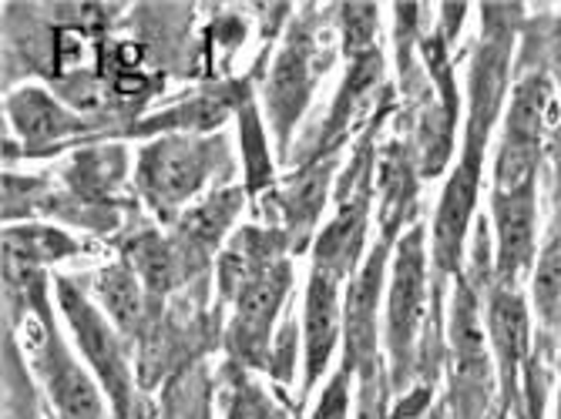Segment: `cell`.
Segmentation results:
<instances>
[{
	"label": "cell",
	"mask_w": 561,
	"mask_h": 419,
	"mask_svg": "<svg viewBox=\"0 0 561 419\" xmlns=\"http://www.w3.org/2000/svg\"><path fill=\"white\" fill-rule=\"evenodd\" d=\"M494 279L491 219L481 216L471 232L468 261L447 295V419H491L501 409L497 370L484 326V292Z\"/></svg>",
	"instance_id": "1"
},
{
	"label": "cell",
	"mask_w": 561,
	"mask_h": 419,
	"mask_svg": "<svg viewBox=\"0 0 561 419\" xmlns=\"http://www.w3.org/2000/svg\"><path fill=\"white\" fill-rule=\"evenodd\" d=\"M239 172V148H232L226 131L162 135L138 144L131 185L145 212L169 229L188 205L232 185Z\"/></svg>",
	"instance_id": "2"
},
{
	"label": "cell",
	"mask_w": 561,
	"mask_h": 419,
	"mask_svg": "<svg viewBox=\"0 0 561 419\" xmlns=\"http://www.w3.org/2000/svg\"><path fill=\"white\" fill-rule=\"evenodd\" d=\"M340 55V40L330 24V11L306 4L296 8L279 47L270 50L260 78V108L276 138L279 165L299 135V125L313 104V94Z\"/></svg>",
	"instance_id": "3"
},
{
	"label": "cell",
	"mask_w": 561,
	"mask_h": 419,
	"mask_svg": "<svg viewBox=\"0 0 561 419\" xmlns=\"http://www.w3.org/2000/svg\"><path fill=\"white\" fill-rule=\"evenodd\" d=\"M431 305H434L431 229L417 222L400 235L393 248L387 302H383V356L397 396L414 389L417 383V356L427 333Z\"/></svg>",
	"instance_id": "4"
},
{
	"label": "cell",
	"mask_w": 561,
	"mask_h": 419,
	"mask_svg": "<svg viewBox=\"0 0 561 419\" xmlns=\"http://www.w3.org/2000/svg\"><path fill=\"white\" fill-rule=\"evenodd\" d=\"M55 312L58 305L4 312V329L18 339L50 412L58 419H115L105 389L58 333Z\"/></svg>",
	"instance_id": "5"
},
{
	"label": "cell",
	"mask_w": 561,
	"mask_h": 419,
	"mask_svg": "<svg viewBox=\"0 0 561 419\" xmlns=\"http://www.w3.org/2000/svg\"><path fill=\"white\" fill-rule=\"evenodd\" d=\"M55 305L71 333L75 352L105 389L115 419H135L141 409L135 346L115 329L78 276H55Z\"/></svg>",
	"instance_id": "6"
},
{
	"label": "cell",
	"mask_w": 561,
	"mask_h": 419,
	"mask_svg": "<svg viewBox=\"0 0 561 419\" xmlns=\"http://www.w3.org/2000/svg\"><path fill=\"white\" fill-rule=\"evenodd\" d=\"M393 101H397V84L390 81V61L380 47L370 50V55L346 61L330 108L320 115V121H313L310 131L296 135L283 168L346 154L353 141L360 138Z\"/></svg>",
	"instance_id": "7"
},
{
	"label": "cell",
	"mask_w": 561,
	"mask_h": 419,
	"mask_svg": "<svg viewBox=\"0 0 561 419\" xmlns=\"http://www.w3.org/2000/svg\"><path fill=\"white\" fill-rule=\"evenodd\" d=\"M558 88L545 71L522 74L507 94L501 138L491 165V188L541 185L558 131Z\"/></svg>",
	"instance_id": "8"
},
{
	"label": "cell",
	"mask_w": 561,
	"mask_h": 419,
	"mask_svg": "<svg viewBox=\"0 0 561 419\" xmlns=\"http://www.w3.org/2000/svg\"><path fill=\"white\" fill-rule=\"evenodd\" d=\"M94 141L118 138L105 121L75 112L50 88L27 81L4 91V168H14L21 159H47Z\"/></svg>",
	"instance_id": "9"
},
{
	"label": "cell",
	"mask_w": 561,
	"mask_h": 419,
	"mask_svg": "<svg viewBox=\"0 0 561 419\" xmlns=\"http://www.w3.org/2000/svg\"><path fill=\"white\" fill-rule=\"evenodd\" d=\"M296 286L293 258L266 269L260 279H252L232 305L222 312V356L249 373L270 370V356L276 333L289 312V295Z\"/></svg>",
	"instance_id": "10"
},
{
	"label": "cell",
	"mask_w": 561,
	"mask_h": 419,
	"mask_svg": "<svg viewBox=\"0 0 561 419\" xmlns=\"http://www.w3.org/2000/svg\"><path fill=\"white\" fill-rule=\"evenodd\" d=\"M397 235H374V245L364 258V266L353 272L343 289V349L340 365L353 380L377 370L383 356V302L390 282V261L397 248Z\"/></svg>",
	"instance_id": "11"
},
{
	"label": "cell",
	"mask_w": 561,
	"mask_h": 419,
	"mask_svg": "<svg viewBox=\"0 0 561 419\" xmlns=\"http://www.w3.org/2000/svg\"><path fill=\"white\" fill-rule=\"evenodd\" d=\"M273 47L276 44L263 47L256 71H249V78H222L213 84H202L198 91L182 94L179 101L165 104V108L128 125L122 141H151L162 135H219L226 121L236 118L242 104L260 91V78H263V68Z\"/></svg>",
	"instance_id": "12"
},
{
	"label": "cell",
	"mask_w": 561,
	"mask_h": 419,
	"mask_svg": "<svg viewBox=\"0 0 561 419\" xmlns=\"http://www.w3.org/2000/svg\"><path fill=\"white\" fill-rule=\"evenodd\" d=\"M346 162V154H333V159H317L289 168L279 185L263 195L256 205V219L279 225L289 242L293 255L310 252L323 222H327V208L333 205V188L340 178V168Z\"/></svg>",
	"instance_id": "13"
},
{
	"label": "cell",
	"mask_w": 561,
	"mask_h": 419,
	"mask_svg": "<svg viewBox=\"0 0 561 419\" xmlns=\"http://www.w3.org/2000/svg\"><path fill=\"white\" fill-rule=\"evenodd\" d=\"M343 282L310 269L299 299V329H302V380L296 393V412L306 409L313 393L330 380V365L343 349Z\"/></svg>",
	"instance_id": "14"
},
{
	"label": "cell",
	"mask_w": 561,
	"mask_h": 419,
	"mask_svg": "<svg viewBox=\"0 0 561 419\" xmlns=\"http://www.w3.org/2000/svg\"><path fill=\"white\" fill-rule=\"evenodd\" d=\"M484 326L497 370L501 409L512 416L522 399V376L535 352V316L522 289H507L491 279L484 292Z\"/></svg>",
	"instance_id": "15"
},
{
	"label": "cell",
	"mask_w": 561,
	"mask_h": 419,
	"mask_svg": "<svg viewBox=\"0 0 561 419\" xmlns=\"http://www.w3.org/2000/svg\"><path fill=\"white\" fill-rule=\"evenodd\" d=\"M245 205H252V201H249V191L242 188V182L226 185V188L209 191L206 198H198L195 205H188L185 212L169 225V235L175 238L192 279L202 289H213L216 258L226 248V242L232 238V232L239 229Z\"/></svg>",
	"instance_id": "16"
},
{
	"label": "cell",
	"mask_w": 561,
	"mask_h": 419,
	"mask_svg": "<svg viewBox=\"0 0 561 419\" xmlns=\"http://www.w3.org/2000/svg\"><path fill=\"white\" fill-rule=\"evenodd\" d=\"M491 235H494V282L522 289L531 282L535 261L541 252L538 242V185L525 188H491Z\"/></svg>",
	"instance_id": "17"
},
{
	"label": "cell",
	"mask_w": 561,
	"mask_h": 419,
	"mask_svg": "<svg viewBox=\"0 0 561 419\" xmlns=\"http://www.w3.org/2000/svg\"><path fill=\"white\" fill-rule=\"evenodd\" d=\"M118 248H122V258L128 261V266L135 269V276L141 279L148 299L156 305H169L175 302L179 295H198L206 299L209 289H202L185 258L175 245V238L169 235L165 225L159 222H135L128 225V232L118 238Z\"/></svg>",
	"instance_id": "18"
},
{
	"label": "cell",
	"mask_w": 561,
	"mask_h": 419,
	"mask_svg": "<svg viewBox=\"0 0 561 419\" xmlns=\"http://www.w3.org/2000/svg\"><path fill=\"white\" fill-rule=\"evenodd\" d=\"M286 258H296V255H293L289 235L279 225H270L260 219L239 225L216 258V272H213L216 309L226 312L232 305V299L252 279H260L266 269L279 266V261H286Z\"/></svg>",
	"instance_id": "19"
},
{
	"label": "cell",
	"mask_w": 561,
	"mask_h": 419,
	"mask_svg": "<svg viewBox=\"0 0 561 419\" xmlns=\"http://www.w3.org/2000/svg\"><path fill=\"white\" fill-rule=\"evenodd\" d=\"M421 172L414 148L400 131L380 141L377 154V232L403 235L421 219Z\"/></svg>",
	"instance_id": "20"
},
{
	"label": "cell",
	"mask_w": 561,
	"mask_h": 419,
	"mask_svg": "<svg viewBox=\"0 0 561 419\" xmlns=\"http://www.w3.org/2000/svg\"><path fill=\"white\" fill-rule=\"evenodd\" d=\"M88 289V295L101 305V312L115 323V329L131 342L138 346L145 329L156 319V312L162 305H156L148 299L141 279L135 276V269L128 261L118 255L115 261H105V266H98L94 272L88 276H78Z\"/></svg>",
	"instance_id": "21"
},
{
	"label": "cell",
	"mask_w": 561,
	"mask_h": 419,
	"mask_svg": "<svg viewBox=\"0 0 561 419\" xmlns=\"http://www.w3.org/2000/svg\"><path fill=\"white\" fill-rule=\"evenodd\" d=\"M216 406L222 419H293L289 412L296 409V399L283 389H266L256 373L222 359L216 376Z\"/></svg>",
	"instance_id": "22"
},
{
	"label": "cell",
	"mask_w": 561,
	"mask_h": 419,
	"mask_svg": "<svg viewBox=\"0 0 561 419\" xmlns=\"http://www.w3.org/2000/svg\"><path fill=\"white\" fill-rule=\"evenodd\" d=\"M236 128H239V165H242V188L249 191V201L256 205L263 195H270L279 185V154H273L270 148V125L263 118L260 108V91L252 94L239 115H236Z\"/></svg>",
	"instance_id": "23"
},
{
	"label": "cell",
	"mask_w": 561,
	"mask_h": 419,
	"mask_svg": "<svg viewBox=\"0 0 561 419\" xmlns=\"http://www.w3.org/2000/svg\"><path fill=\"white\" fill-rule=\"evenodd\" d=\"M554 216L548 225V238L541 242L535 272H531V316L538 326V336L554 342V333L561 326V198L551 191Z\"/></svg>",
	"instance_id": "24"
},
{
	"label": "cell",
	"mask_w": 561,
	"mask_h": 419,
	"mask_svg": "<svg viewBox=\"0 0 561 419\" xmlns=\"http://www.w3.org/2000/svg\"><path fill=\"white\" fill-rule=\"evenodd\" d=\"M84 252H88V238H78L61 225H50V222L4 225V258L21 261V266L50 269V266H58V261L78 258Z\"/></svg>",
	"instance_id": "25"
},
{
	"label": "cell",
	"mask_w": 561,
	"mask_h": 419,
	"mask_svg": "<svg viewBox=\"0 0 561 419\" xmlns=\"http://www.w3.org/2000/svg\"><path fill=\"white\" fill-rule=\"evenodd\" d=\"M531 71H545L561 97V14L545 11V14H531L522 24V37H518V50H515V74H531Z\"/></svg>",
	"instance_id": "26"
},
{
	"label": "cell",
	"mask_w": 561,
	"mask_h": 419,
	"mask_svg": "<svg viewBox=\"0 0 561 419\" xmlns=\"http://www.w3.org/2000/svg\"><path fill=\"white\" fill-rule=\"evenodd\" d=\"M327 11H330L333 34L340 40L343 61L370 55V50L380 47V34H383L380 4H356V0H346V4H330Z\"/></svg>",
	"instance_id": "27"
},
{
	"label": "cell",
	"mask_w": 561,
	"mask_h": 419,
	"mask_svg": "<svg viewBox=\"0 0 561 419\" xmlns=\"http://www.w3.org/2000/svg\"><path fill=\"white\" fill-rule=\"evenodd\" d=\"M393 399H397V393L390 383V370H387V362H380L377 370L356 380L353 419H393Z\"/></svg>",
	"instance_id": "28"
},
{
	"label": "cell",
	"mask_w": 561,
	"mask_h": 419,
	"mask_svg": "<svg viewBox=\"0 0 561 419\" xmlns=\"http://www.w3.org/2000/svg\"><path fill=\"white\" fill-rule=\"evenodd\" d=\"M353 389H356L353 373H346L343 365H336V370L330 373V380L320 386L306 419H353Z\"/></svg>",
	"instance_id": "29"
},
{
	"label": "cell",
	"mask_w": 561,
	"mask_h": 419,
	"mask_svg": "<svg viewBox=\"0 0 561 419\" xmlns=\"http://www.w3.org/2000/svg\"><path fill=\"white\" fill-rule=\"evenodd\" d=\"M468 14H471V4H437L434 8V27L437 34L454 47L465 34V24H468Z\"/></svg>",
	"instance_id": "30"
},
{
	"label": "cell",
	"mask_w": 561,
	"mask_h": 419,
	"mask_svg": "<svg viewBox=\"0 0 561 419\" xmlns=\"http://www.w3.org/2000/svg\"><path fill=\"white\" fill-rule=\"evenodd\" d=\"M548 159H551V168H548L545 175H548V182H551V191L561 198V128L554 131V141H551Z\"/></svg>",
	"instance_id": "31"
},
{
	"label": "cell",
	"mask_w": 561,
	"mask_h": 419,
	"mask_svg": "<svg viewBox=\"0 0 561 419\" xmlns=\"http://www.w3.org/2000/svg\"><path fill=\"white\" fill-rule=\"evenodd\" d=\"M554 419H561V380H558V406H554Z\"/></svg>",
	"instance_id": "32"
},
{
	"label": "cell",
	"mask_w": 561,
	"mask_h": 419,
	"mask_svg": "<svg viewBox=\"0 0 561 419\" xmlns=\"http://www.w3.org/2000/svg\"><path fill=\"white\" fill-rule=\"evenodd\" d=\"M491 419H512V416H507V412H504V409H497V412H494V416H491Z\"/></svg>",
	"instance_id": "33"
},
{
	"label": "cell",
	"mask_w": 561,
	"mask_h": 419,
	"mask_svg": "<svg viewBox=\"0 0 561 419\" xmlns=\"http://www.w3.org/2000/svg\"><path fill=\"white\" fill-rule=\"evenodd\" d=\"M50 419H58V416H55V412H50Z\"/></svg>",
	"instance_id": "34"
}]
</instances>
